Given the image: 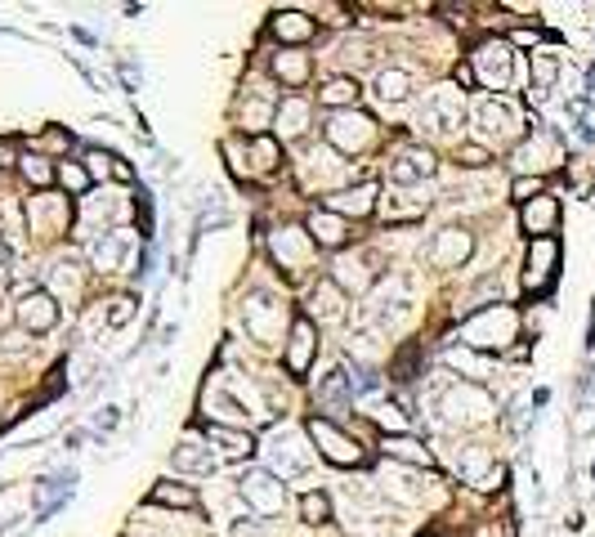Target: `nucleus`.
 Segmentation results:
<instances>
[{"label":"nucleus","mask_w":595,"mask_h":537,"mask_svg":"<svg viewBox=\"0 0 595 537\" xmlns=\"http://www.w3.org/2000/svg\"><path fill=\"white\" fill-rule=\"evenodd\" d=\"M206 439H215L228 457H242V452H251V448H255L246 430H228V425H206Z\"/></svg>","instance_id":"nucleus-27"},{"label":"nucleus","mask_w":595,"mask_h":537,"mask_svg":"<svg viewBox=\"0 0 595 537\" xmlns=\"http://www.w3.org/2000/svg\"><path fill=\"white\" fill-rule=\"evenodd\" d=\"M457 157H461V166H470V170L488 166V148H483V144H466V148H461Z\"/></svg>","instance_id":"nucleus-39"},{"label":"nucleus","mask_w":595,"mask_h":537,"mask_svg":"<svg viewBox=\"0 0 595 537\" xmlns=\"http://www.w3.org/2000/svg\"><path fill=\"white\" fill-rule=\"evenodd\" d=\"M537 157H550V161L559 157V144H555V135H546V130H537V139H533V144H524L515 161H519V166H541Z\"/></svg>","instance_id":"nucleus-29"},{"label":"nucleus","mask_w":595,"mask_h":537,"mask_svg":"<svg viewBox=\"0 0 595 537\" xmlns=\"http://www.w3.org/2000/svg\"><path fill=\"white\" fill-rule=\"evenodd\" d=\"M555 219H559V202H555L550 193H541V197H533V202L524 206V228H528V233H550Z\"/></svg>","instance_id":"nucleus-18"},{"label":"nucleus","mask_w":595,"mask_h":537,"mask_svg":"<svg viewBox=\"0 0 595 537\" xmlns=\"http://www.w3.org/2000/svg\"><path fill=\"white\" fill-rule=\"evenodd\" d=\"M372 126H376V121H372L368 112H354V108H350V112H336V117L327 121V139H332L341 153H354V148H363V144L372 139Z\"/></svg>","instance_id":"nucleus-5"},{"label":"nucleus","mask_w":595,"mask_h":537,"mask_svg":"<svg viewBox=\"0 0 595 537\" xmlns=\"http://www.w3.org/2000/svg\"><path fill=\"white\" fill-rule=\"evenodd\" d=\"M175 470H197V475H211L215 470V457L202 452L197 443H179L175 448Z\"/></svg>","instance_id":"nucleus-31"},{"label":"nucleus","mask_w":595,"mask_h":537,"mask_svg":"<svg viewBox=\"0 0 595 537\" xmlns=\"http://www.w3.org/2000/svg\"><path fill=\"white\" fill-rule=\"evenodd\" d=\"M301 515H305V524H327V519H332L327 492H305V497H301Z\"/></svg>","instance_id":"nucleus-32"},{"label":"nucleus","mask_w":595,"mask_h":537,"mask_svg":"<svg viewBox=\"0 0 595 537\" xmlns=\"http://www.w3.org/2000/svg\"><path fill=\"white\" fill-rule=\"evenodd\" d=\"M510 193H515V197H519V202H533V197H541V184H537V179H528V175H524V179H515V188H510Z\"/></svg>","instance_id":"nucleus-40"},{"label":"nucleus","mask_w":595,"mask_h":537,"mask_svg":"<svg viewBox=\"0 0 595 537\" xmlns=\"http://www.w3.org/2000/svg\"><path fill=\"white\" fill-rule=\"evenodd\" d=\"M470 246H475V242H470L466 228H443V233L430 242L426 255H430V264H439V268H457V264L470 255Z\"/></svg>","instance_id":"nucleus-14"},{"label":"nucleus","mask_w":595,"mask_h":537,"mask_svg":"<svg viewBox=\"0 0 595 537\" xmlns=\"http://www.w3.org/2000/svg\"><path fill=\"white\" fill-rule=\"evenodd\" d=\"M350 372H332V376H323L318 381V408H327V412H345L350 408Z\"/></svg>","instance_id":"nucleus-19"},{"label":"nucleus","mask_w":595,"mask_h":537,"mask_svg":"<svg viewBox=\"0 0 595 537\" xmlns=\"http://www.w3.org/2000/svg\"><path fill=\"white\" fill-rule=\"evenodd\" d=\"M381 448H385V457H399V461H412V466H430V461H434L430 448L417 443V439H408V434H385Z\"/></svg>","instance_id":"nucleus-22"},{"label":"nucleus","mask_w":595,"mask_h":537,"mask_svg":"<svg viewBox=\"0 0 595 537\" xmlns=\"http://www.w3.org/2000/svg\"><path fill=\"white\" fill-rule=\"evenodd\" d=\"M443 412H448V421H483L492 412V399L479 385H457V390H448Z\"/></svg>","instance_id":"nucleus-7"},{"label":"nucleus","mask_w":595,"mask_h":537,"mask_svg":"<svg viewBox=\"0 0 595 537\" xmlns=\"http://www.w3.org/2000/svg\"><path fill=\"white\" fill-rule=\"evenodd\" d=\"M273 72H277L286 86H301V81L310 77V59H305V54H295V50H286V54L273 59Z\"/></svg>","instance_id":"nucleus-28"},{"label":"nucleus","mask_w":595,"mask_h":537,"mask_svg":"<svg viewBox=\"0 0 595 537\" xmlns=\"http://www.w3.org/2000/svg\"><path fill=\"white\" fill-rule=\"evenodd\" d=\"M206 408H219V417H224L228 425H246V412H242V403H237L233 394H224V390H215V394L206 399Z\"/></svg>","instance_id":"nucleus-34"},{"label":"nucleus","mask_w":595,"mask_h":537,"mask_svg":"<svg viewBox=\"0 0 595 537\" xmlns=\"http://www.w3.org/2000/svg\"><path fill=\"white\" fill-rule=\"evenodd\" d=\"M314 350H318V332H314V323H310V318H295V327H291V345H286V368H291L295 376H305L310 363H314Z\"/></svg>","instance_id":"nucleus-11"},{"label":"nucleus","mask_w":595,"mask_h":537,"mask_svg":"<svg viewBox=\"0 0 595 537\" xmlns=\"http://www.w3.org/2000/svg\"><path fill=\"white\" fill-rule=\"evenodd\" d=\"M372 206H376V188L372 184H359V188H345V193L332 197V211H341V215H368Z\"/></svg>","instance_id":"nucleus-23"},{"label":"nucleus","mask_w":595,"mask_h":537,"mask_svg":"<svg viewBox=\"0 0 595 537\" xmlns=\"http://www.w3.org/2000/svg\"><path fill=\"white\" fill-rule=\"evenodd\" d=\"M470 72H475V81H483L488 90H506L510 77H515V50H510L506 41H483V45L475 50V59H470Z\"/></svg>","instance_id":"nucleus-1"},{"label":"nucleus","mask_w":595,"mask_h":537,"mask_svg":"<svg viewBox=\"0 0 595 537\" xmlns=\"http://www.w3.org/2000/svg\"><path fill=\"white\" fill-rule=\"evenodd\" d=\"M381 215H385V219H421V215H426V202H399V197H385Z\"/></svg>","instance_id":"nucleus-35"},{"label":"nucleus","mask_w":595,"mask_h":537,"mask_svg":"<svg viewBox=\"0 0 595 537\" xmlns=\"http://www.w3.org/2000/svg\"><path fill=\"white\" fill-rule=\"evenodd\" d=\"M130 314H135V301H130V296H117V301H112V310H108V327L130 323Z\"/></svg>","instance_id":"nucleus-38"},{"label":"nucleus","mask_w":595,"mask_h":537,"mask_svg":"<svg viewBox=\"0 0 595 537\" xmlns=\"http://www.w3.org/2000/svg\"><path fill=\"white\" fill-rule=\"evenodd\" d=\"M23 345H28V336H23V332H10V336H5V350H10V354H19Z\"/></svg>","instance_id":"nucleus-42"},{"label":"nucleus","mask_w":595,"mask_h":537,"mask_svg":"<svg viewBox=\"0 0 595 537\" xmlns=\"http://www.w3.org/2000/svg\"><path fill=\"white\" fill-rule=\"evenodd\" d=\"M475 121H479V130H483V139H510L515 135V126H519V117H515V108L506 103V99H483L479 103V112H475Z\"/></svg>","instance_id":"nucleus-9"},{"label":"nucleus","mask_w":595,"mask_h":537,"mask_svg":"<svg viewBox=\"0 0 595 537\" xmlns=\"http://www.w3.org/2000/svg\"><path fill=\"white\" fill-rule=\"evenodd\" d=\"M310 439L318 443V452L327 457V461H336V466H359L363 461V448L345 434V430H336L332 421H310Z\"/></svg>","instance_id":"nucleus-2"},{"label":"nucleus","mask_w":595,"mask_h":537,"mask_svg":"<svg viewBox=\"0 0 595 537\" xmlns=\"http://www.w3.org/2000/svg\"><path fill=\"white\" fill-rule=\"evenodd\" d=\"M421 126H430L434 135H448V130H457V126H461V90H457V86H439V90L426 99Z\"/></svg>","instance_id":"nucleus-3"},{"label":"nucleus","mask_w":595,"mask_h":537,"mask_svg":"<svg viewBox=\"0 0 595 537\" xmlns=\"http://www.w3.org/2000/svg\"><path fill=\"white\" fill-rule=\"evenodd\" d=\"M510 332H515V314H506V310H483V314H479V318L466 327L470 345H479V350L510 341Z\"/></svg>","instance_id":"nucleus-8"},{"label":"nucleus","mask_w":595,"mask_h":537,"mask_svg":"<svg viewBox=\"0 0 595 537\" xmlns=\"http://www.w3.org/2000/svg\"><path fill=\"white\" fill-rule=\"evenodd\" d=\"M242 497H246V506H251L255 515H277V510L286 506V488H282L273 475H264V470H251V475L242 479Z\"/></svg>","instance_id":"nucleus-4"},{"label":"nucleus","mask_w":595,"mask_h":537,"mask_svg":"<svg viewBox=\"0 0 595 537\" xmlns=\"http://www.w3.org/2000/svg\"><path fill=\"white\" fill-rule=\"evenodd\" d=\"M295 448H301V443H295L291 434H277V439H273L269 452H273V470H277V475H301V470L310 466V452H295Z\"/></svg>","instance_id":"nucleus-17"},{"label":"nucleus","mask_w":595,"mask_h":537,"mask_svg":"<svg viewBox=\"0 0 595 537\" xmlns=\"http://www.w3.org/2000/svg\"><path fill=\"white\" fill-rule=\"evenodd\" d=\"M135 251V233L130 228H112L95 242V264L103 268V274H117V268H126V255Z\"/></svg>","instance_id":"nucleus-12"},{"label":"nucleus","mask_w":595,"mask_h":537,"mask_svg":"<svg viewBox=\"0 0 595 537\" xmlns=\"http://www.w3.org/2000/svg\"><path fill=\"white\" fill-rule=\"evenodd\" d=\"M255 157H260V170H269V166L277 161V148H273V139H260V144H255Z\"/></svg>","instance_id":"nucleus-41"},{"label":"nucleus","mask_w":595,"mask_h":537,"mask_svg":"<svg viewBox=\"0 0 595 537\" xmlns=\"http://www.w3.org/2000/svg\"><path fill=\"white\" fill-rule=\"evenodd\" d=\"M314 32H318V23L305 19V14H295V10L273 14V37L286 41V45H305V41H314Z\"/></svg>","instance_id":"nucleus-15"},{"label":"nucleus","mask_w":595,"mask_h":537,"mask_svg":"<svg viewBox=\"0 0 595 537\" xmlns=\"http://www.w3.org/2000/svg\"><path fill=\"white\" fill-rule=\"evenodd\" d=\"M59 179H63V188H72V193H86V188H90V175H86V166H77V161H68V166L59 170Z\"/></svg>","instance_id":"nucleus-36"},{"label":"nucleus","mask_w":595,"mask_h":537,"mask_svg":"<svg viewBox=\"0 0 595 537\" xmlns=\"http://www.w3.org/2000/svg\"><path fill=\"white\" fill-rule=\"evenodd\" d=\"M323 103H327V108H341V112L354 108V103H359V81H354V77H332V81L323 86Z\"/></svg>","instance_id":"nucleus-25"},{"label":"nucleus","mask_w":595,"mask_h":537,"mask_svg":"<svg viewBox=\"0 0 595 537\" xmlns=\"http://www.w3.org/2000/svg\"><path fill=\"white\" fill-rule=\"evenodd\" d=\"M408 95H412V77H408V72L390 68V72L376 77V99H381V103H403Z\"/></svg>","instance_id":"nucleus-24"},{"label":"nucleus","mask_w":595,"mask_h":537,"mask_svg":"<svg viewBox=\"0 0 595 537\" xmlns=\"http://www.w3.org/2000/svg\"><path fill=\"white\" fill-rule=\"evenodd\" d=\"M310 237H314V246H341L345 242V219L332 215V211H314L310 215Z\"/></svg>","instance_id":"nucleus-20"},{"label":"nucleus","mask_w":595,"mask_h":537,"mask_svg":"<svg viewBox=\"0 0 595 537\" xmlns=\"http://www.w3.org/2000/svg\"><path fill=\"white\" fill-rule=\"evenodd\" d=\"M555 72H559V63H555V54H533V77H537V99L555 86Z\"/></svg>","instance_id":"nucleus-33"},{"label":"nucleus","mask_w":595,"mask_h":537,"mask_svg":"<svg viewBox=\"0 0 595 537\" xmlns=\"http://www.w3.org/2000/svg\"><path fill=\"white\" fill-rule=\"evenodd\" d=\"M555 264H559V246L555 237H537L533 251H528V274H524V287L528 292H546L550 278H555Z\"/></svg>","instance_id":"nucleus-6"},{"label":"nucleus","mask_w":595,"mask_h":537,"mask_svg":"<svg viewBox=\"0 0 595 537\" xmlns=\"http://www.w3.org/2000/svg\"><path fill=\"white\" fill-rule=\"evenodd\" d=\"M310 246H314V237L301 233V228H282V233L273 237V255L286 260V264H301V260L310 255Z\"/></svg>","instance_id":"nucleus-21"},{"label":"nucleus","mask_w":595,"mask_h":537,"mask_svg":"<svg viewBox=\"0 0 595 537\" xmlns=\"http://www.w3.org/2000/svg\"><path fill=\"white\" fill-rule=\"evenodd\" d=\"M273 121H277V135H282V139L305 135V126H310V103H305V99H282Z\"/></svg>","instance_id":"nucleus-16"},{"label":"nucleus","mask_w":595,"mask_h":537,"mask_svg":"<svg viewBox=\"0 0 595 537\" xmlns=\"http://www.w3.org/2000/svg\"><path fill=\"white\" fill-rule=\"evenodd\" d=\"M14 310H19V327H23V332H50V327L59 323V305H54V296H45V292H28Z\"/></svg>","instance_id":"nucleus-10"},{"label":"nucleus","mask_w":595,"mask_h":537,"mask_svg":"<svg viewBox=\"0 0 595 537\" xmlns=\"http://www.w3.org/2000/svg\"><path fill=\"white\" fill-rule=\"evenodd\" d=\"M112 425H117V408H103L99 412V430H112Z\"/></svg>","instance_id":"nucleus-43"},{"label":"nucleus","mask_w":595,"mask_h":537,"mask_svg":"<svg viewBox=\"0 0 595 537\" xmlns=\"http://www.w3.org/2000/svg\"><path fill=\"white\" fill-rule=\"evenodd\" d=\"M153 501H157V506H179V510H193V506H197V492H193L188 483L161 479V483L153 488Z\"/></svg>","instance_id":"nucleus-26"},{"label":"nucleus","mask_w":595,"mask_h":537,"mask_svg":"<svg viewBox=\"0 0 595 537\" xmlns=\"http://www.w3.org/2000/svg\"><path fill=\"white\" fill-rule=\"evenodd\" d=\"M341 301H345V296H341L336 283H318V287H314V314H318L323 323L341 318Z\"/></svg>","instance_id":"nucleus-30"},{"label":"nucleus","mask_w":595,"mask_h":537,"mask_svg":"<svg viewBox=\"0 0 595 537\" xmlns=\"http://www.w3.org/2000/svg\"><path fill=\"white\" fill-rule=\"evenodd\" d=\"M23 175H28V179H32V184H41V188H45V184H50V175H54V170H50V166H45V161H41V157H23Z\"/></svg>","instance_id":"nucleus-37"},{"label":"nucleus","mask_w":595,"mask_h":537,"mask_svg":"<svg viewBox=\"0 0 595 537\" xmlns=\"http://www.w3.org/2000/svg\"><path fill=\"white\" fill-rule=\"evenodd\" d=\"M434 175V153L430 148H403L399 157H390V179L394 184H417Z\"/></svg>","instance_id":"nucleus-13"}]
</instances>
